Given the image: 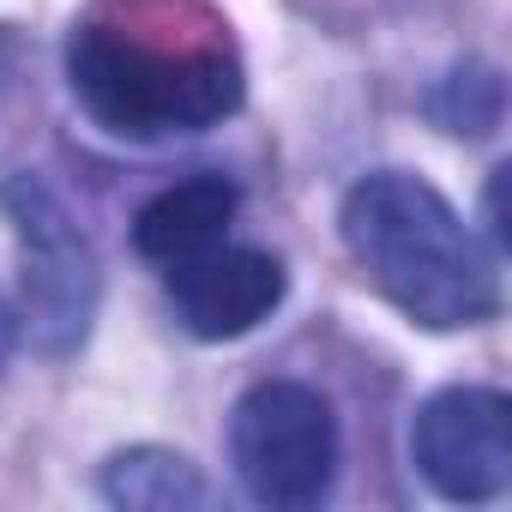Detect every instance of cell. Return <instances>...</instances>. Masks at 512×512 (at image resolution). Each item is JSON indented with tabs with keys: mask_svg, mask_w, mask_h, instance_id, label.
<instances>
[{
	"mask_svg": "<svg viewBox=\"0 0 512 512\" xmlns=\"http://www.w3.org/2000/svg\"><path fill=\"white\" fill-rule=\"evenodd\" d=\"M67 73L121 139L205 133L241 103V55L205 0H103L73 25Z\"/></svg>",
	"mask_w": 512,
	"mask_h": 512,
	"instance_id": "1",
	"label": "cell"
},
{
	"mask_svg": "<svg viewBox=\"0 0 512 512\" xmlns=\"http://www.w3.org/2000/svg\"><path fill=\"white\" fill-rule=\"evenodd\" d=\"M344 247L362 278L416 326L464 332L500 314V278L476 229L410 169H374L344 193Z\"/></svg>",
	"mask_w": 512,
	"mask_h": 512,
	"instance_id": "2",
	"label": "cell"
},
{
	"mask_svg": "<svg viewBox=\"0 0 512 512\" xmlns=\"http://www.w3.org/2000/svg\"><path fill=\"white\" fill-rule=\"evenodd\" d=\"M0 211H7L19 241V290H25L19 332H31L43 356H73L91 338L97 296H103L91 235L73 223L61 193L37 175H13L0 187Z\"/></svg>",
	"mask_w": 512,
	"mask_h": 512,
	"instance_id": "3",
	"label": "cell"
},
{
	"mask_svg": "<svg viewBox=\"0 0 512 512\" xmlns=\"http://www.w3.org/2000/svg\"><path fill=\"white\" fill-rule=\"evenodd\" d=\"M229 464L247 500L302 512L338 482V416L302 380H260L229 416Z\"/></svg>",
	"mask_w": 512,
	"mask_h": 512,
	"instance_id": "4",
	"label": "cell"
},
{
	"mask_svg": "<svg viewBox=\"0 0 512 512\" xmlns=\"http://www.w3.org/2000/svg\"><path fill=\"white\" fill-rule=\"evenodd\" d=\"M410 464L440 500L488 506L512 488V404L494 386H446L410 422Z\"/></svg>",
	"mask_w": 512,
	"mask_h": 512,
	"instance_id": "5",
	"label": "cell"
},
{
	"mask_svg": "<svg viewBox=\"0 0 512 512\" xmlns=\"http://www.w3.org/2000/svg\"><path fill=\"white\" fill-rule=\"evenodd\" d=\"M163 284H169L175 320L205 344H229V338H247L253 326H266L290 290L284 266L266 247H229V241L169 266Z\"/></svg>",
	"mask_w": 512,
	"mask_h": 512,
	"instance_id": "6",
	"label": "cell"
},
{
	"mask_svg": "<svg viewBox=\"0 0 512 512\" xmlns=\"http://www.w3.org/2000/svg\"><path fill=\"white\" fill-rule=\"evenodd\" d=\"M235 205H241V193H235L223 175H193V181L163 187V193L145 199L139 217H133V247H139V260H151V266L169 272V266L193 260V253L217 247V241L229 235V223H235Z\"/></svg>",
	"mask_w": 512,
	"mask_h": 512,
	"instance_id": "7",
	"label": "cell"
},
{
	"mask_svg": "<svg viewBox=\"0 0 512 512\" xmlns=\"http://www.w3.org/2000/svg\"><path fill=\"white\" fill-rule=\"evenodd\" d=\"M103 500L127 512H199L211 506V482L199 476L193 458L169 446H127L103 464Z\"/></svg>",
	"mask_w": 512,
	"mask_h": 512,
	"instance_id": "8",
	"label": "cell"
},
{
	"mask_svg": "<svg viewBox=\"0 0 512 512\" xmlns=\"http://www.w3.org/2000/svg\"><path fill=\"white\" fill-rule=\"evenodd\" d=\"M428 115L446 127V133H494L500 127V73L494 67H458L440 79V91L428 97Z\"/></svg>",
	"mask_w": 512,
	"mask_h": 512,
	"instance_id": "9",
	"label": "cell"
},
{
	"mask_svg": "<svg viewBox=\"0 0 512 512\" xmlns=\"http://www.w3.org/2000/svg\"><path fill=\"white\" fill-rule=\"evenodd\" d=\"M13 350H19V308L7 302V290H0V374H7Z\"/></svg>",
	"mask_w": 512,
	"mask_h": 512,
	"instance_id": "10",
	"label": "cell"
},
{
	"mask_svg": "<svg viewBox=\"0 0 512 512\" xmlns=\"http://www.w3.org/2000/svg\"><path fill=\"white\" fill-rule=\"evenodd\" d=\"M500 181H506V169H494V175H488V235H494V247H506V217H500Z\"/></svg>",
	"mask_w": 512,
	"mask_h": 512,
	"instance_id": "11",
	"label": "cell"
}]
</instances>
